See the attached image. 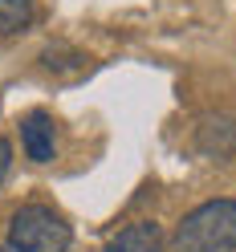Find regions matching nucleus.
<instances>
[{"label": "nucleus", "mask_w": 236, "mask_h": 252, "mask_svg": "<svg viewBox=\"0 0 236 252\" xmlns=\"http://www.w3.org/2000/svg\"><path fill=\"white\" fill-rule=\"evenodd\" d=\"M175 252H236V199H208L175 228Z\"/></svg>", "instance_id": "obj_1"}, {"label": "nucleus", "mask_w": 236, "mask_h": 252, "mask_svg": "<svg viewBox=\"0 0 236 252\" xmlns=\"http://www.w3.org/2000/svg\"><path fill=\"white\" fill-rule=\"evenodd\" d=\"M73 232L53 208L29 203V208L12 212L8 220V248L12 252H69Z\"/></svg>", "instance_id": "obj_2"}, {"label": "nucleus", "mask_w": 236, "mask_h": 252, "mask_svg": "<svg viewBox=\"0 0 236 252\" xmlns=\"http://www.w3.org/2000/svg\"><path fill=\"white\" fill-rule=\"evenodd\" d=\"M196 151L212 155V159H228L236 151V118L232 114H208L196 126Z\"/></svg>", "instance_id": "obj_3"}, {"label": "nucleus", "mask_w": 236, "mask_h": 252, "mask_svg": "<svg viewBox=\"0 0 236 252\" xmlns=\"http://www.w3.org/2000/svg\"><path fill=\"white\" fill-rule=\"evenodd\" d=\"M21 143H25V155L33 163H49L53 159V118L45 114V110H33V114H25L21 122Z\"/></svg>", "instance_id": "obj_4"}, {"label": "nucleus", "mask_w": 236, "mask_h": 252, "mask_svg": "<svg viewBox=\"0 0 236 252\" xmlns=\"http://www.w3.org/2000/svg\"><path fill=\"white\" fill-rule=\"evenodd\" d=\"M106 252H163V228L151 224V220L127 224L114 240L106 244Z\"/></svg>", "instance_id": "obj_5"}, {"label": "nucleus", "mask_w": 236, "mask_h": 252, "mask_svg": "<svg viewBox=\"0 0 236 252\" xmlns=\"http://www.w3.org/2000/svg\"><path fill=\"white\" fill-rule=\"evenodd\" d=\"M37 8L33 0H0V37H12V33H25L33 25Z\"/></svg>", "instance_id": "obj_6"}, {"label": "nucleus", "mask_w": 236, "mask_h": 252, "mask_svg": "<svg viewBox=\"0 0 236 252\" xmlns=\"http://www.w3.org/2000/svg\"><path fill=\"white\" fill-rule=\"evenodd\" d=\"M8 167H12V143L0 138V187H4V179H8Z\"/></svg>", "instance_id": "obj_7"}, {"label": "nucleus", "mask_w": 236, "mask_h": 252, "mask_svg": "<svg viewBox=\"0 0 236 252\" xmlns=\"http://www.w3.org/2000/svg\"><path fill=\"white\" fill-rule=\"evenodd\" d=\"M0 252H12V248H0Z\"/></svg>", "instance_id": "obj_8"}]
</instances>
